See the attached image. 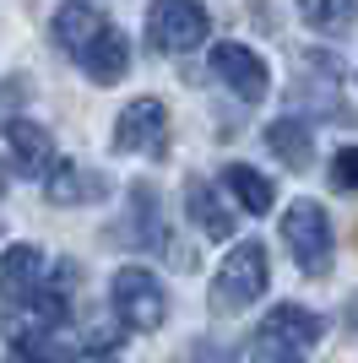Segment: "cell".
Masks as SVG:
<instances>
[{
  "label": "cell",
  "instance_id": "6da1fadb",
  "mask_svg": "<svg viewBox=\"0 0 358 363\" xmlns=\"http://www.w3.org/2000/svg\"><path fill=\"white\" fill-rule=\"evenodd\" d=\"M320 315H310L304 303H277L261 331H255V352L250 363H304L315 347H320Z\"/></svg>",
  "mask_w": 358,
  "mask_h": 363
},
{
  "label": "cell",
  "instance_id": "7a4b0ae2",
  "mask_svg": "<svg viewBox=\"0 0 358 363\" xmlns=\"http://www.w3.org/2000/svg\"><path fill=\"white\" fill-rule=\"evenodd\" d=\"M261 293H266V244L244 239L239 250H228L223 272L212 282V309H217V315H239V309H250Z\"/></svg>",
  "mask_w": 358,
  "mask_h": 363
},
{
  "label": "cell",
  "instance_id": "3957f363",
  "mask_svg": "<svg viewBox=\"0 0 358 363\" xmlns=\"http://www.w3.org/2000/svg\"><path fill=\"white\" fill-rule=\"evenodd\" d=\"M283 244L293 250V260H298V272L304 277H326L331 272V217H326V206H315V201H293L283 212Z\"/></svg>",
  "mask_w": 358,
  "mask_h": 363
},
{
  "label": "cell",
  "instance_id": "277c9868",
  "mask_svg": "<svg viewBox=\"0 0 358 363\" xmlns=\"http://www.w3.org/2000/svg\"><path fill=\"white\" fill-rule=\"evenodd\" d=\"M207 6L201 0H152L147 6V44L158 55H190L207 44Z\"/></svg>",
  "mask_w": 358,
  "mask_h": 363
},
{
  "label": "cell",
  "instance_id": "5b68a950",
  "mask_svg": "<svg viewBox=\"0 0 358 363\" xmlns=\"http://www.w3.org/2000/svg\"><path fill=\"white\" fill-rule=\"evenodd\" d=\"M109 298H114V315L125 331H158L168 320V293L147 266H119Z\"/></svg>",
  "mask_w": 358,
  "mask_h": 363
},
{
  "label": "cell",
  "instance_id": "8992f818",
  "mask_svg": "<svg viewBox=\"0 0 358 363\" xmlns=\"http://www.w3.org/2000/svg\"><path fill=\"white\" fill-rule=\"evenodd\" d=\"M114 147L119 152H147V157H163L168 152V108L158 98H136V104L119 108L114 125Z\"/></svg>",
  "mask_w": 358,
  "mask_h": 363
},
{
  "label": "cell",
  "instance_id": "52a82bcc",
  "mask_svg": "<svg viewBox=\"0 0 358 363\" xmlns=\"http://www.w3.org/2000/svg\"><path fill=\"white\" fill-rule=\"evenodd\" d=\"M212 76L223 82V87H234L244 104H261L271 92V71L261 55H250L244 44H217L212 49Z\"/></svg>",
  "mask_w": 358,
  "mask_h": 363
},
{
  "label": "cell",
  "instance_id": "ba28073f",
  "mask_svg": "<svg viewBox=\"0 0 358 363\" xmlns=\"http://www.w3.org/2000/svg\"><path fill=\"white\" fill-rule=\"evenodd\" d=\"M49 206H82V201H104L109 196V174L82 163H55V174L44 179Z\"/></svg>",
  "mask_w": 358,
  "mask_h": 363
},
{
  "label": "cell",
  "instance_id": "9c48e42d",
  "mask_svg": "<svg viewBox=\"0 0 358 363\" xmlns=\"http://www.w3.org/2000/svg\"><path fill=\"white\" fill-rule=\"evenodd\" d=\"M76 60H82V71L92 76V82H119V76H125V65H131V44H125V33L114 28V22H104V28L92 33V44L82 49V55H76Z\"/></svg>",
  "mask_w": 358,
  "mask_h": 363
},
{
  "label": "cell",
  "instance_id": "30bf717a",
  "mask_svg": "<svg viewBox=\"0 0 358 363\" xmlns=\"http://www.w3.org/2000/svg\"><path fill=\"white\" fill-rule=\"evenodd\" d=\"M55 163V136L38 120H11V174L16 179H38Z\"/></svg>",
  "mask_w": 358,
  "mask_h": 363
},
{
  "label": "cell",
  "instance_id": "8fae6325",
  "mask_svg": "<svg viewBox=\"0 0 358 363\" xmlns=\"http://www.w3.org/2000/svg\"><path fill=\"white\" fill-rule=\"evenodd\" d=\"M44 255H38V244H11L6 250V260H0V293H6V303H22L38 282H44Z\"/></svg>",
  "mask_w": 358,
  "mask_h": 363
},
{
  "label": "cell",
  "instance_id": "7c38bea8",
  "mask_svg": "<svg viewBox=\"0 0 358 363\" xmlns=\"http://www.w3.org/2000/svg\"><path fill=\"white\" fill-rule=\"evenodd\" d=\"M266 147L283 157L288 168H304L315 163V130H310V120H271L266 125Z\"/></svg>",
  "mask_w": 358,
  "mask_h": 363
},
{
  "label": "cell",
  "instance_id": "4fadbf2b",
  "mask_svg": "<svg viewBox=\"0 0 358 363\" xmlns=\"http://www.w3.org/2000/svg\"><path fill=\"white\" fill-rule=\"evenodd\" d=\"M185 212L201 223L207 239H228V233H234V212L217 201V190H212L207 179H185Z\"/></svg>",
  "mask_w": 358,
  "mask_h": 363
},
{
  "label": "cell",
  "instance_id": "5bb4252c",
  "mask_svg": "<svg viewBox=\"0 0 358 363\" xmlns=\"http://www.w3.org/2000/svg\"><path fill=\"white\" fill-rule=\"evenodd\" d=\"M104 28V16L92 11L87 0H65L60 6V16H55V44L65 49V55H82V49L92 44V33Z\"/></svg>",
  "mask_w": 358,
  "mask_h": 363
},
{
  "label": "cell",
  "instance_id": "9a60e30c",
  "mask_svg": "<svg viewBox=\"0 0 358 363\" xmlns=\"http://www.w3.org/2000/svg\"><path fill=\"white\" fill-rule=\"evenodd\" d=\"M76 352L55 342V325H28L11 336V363H71Z\"/></svg>",
  "mask_w": 358,
  "mask_h": 363
},
{
  "label": "cell",
  "instance_id": "2e32d148",
  "mask_svg": "<svg viewBox=\"0 0 358 363\" xmlns=\"http://www.w3.org/2000/svg\"><path fill=\"white\" fill-rule=\"evenodd\" d=\"M228 190L239 196V206L244 212H271V179H261L250 163H228Z\"/></svg>",
  "mask_w": 358,
  "mask_h": 363
},
{
  "label": "cell",
  "instance_id": "e0dca14e",
  "mask_svg": "<svg viewBox=\"0 0 358 363\" xmlns=\"http://www.w3.org/2000/svg\"><path fill=\"white\" fill-rule=\"evenodd\" d=\"M298 16H304L310 28L331 33V28H347L358 16V0H298Z\"/></svg>",
  "mask_w": 358,
  "mask_h": 363
},
{
  "label": "cell",
  "instance_id": "ac0fdd59",
  "mask_svg": "<svg viewBox=\"0 0 358 363\" xmlns=\"http://www.w3.org/2000/svg\"><path fill=\"white\" fill-rule=\"evenodd\" d=\"M131 217H136V228H141L147 244H168L163 223H158V190L152 184H131Z\"/></svg>",
  "mask_w": 358,
  "mask_h": 363
},
{
  "label": "cell",
  "instance_id": "d6986e66",
  "mask_svg": "<svg viewBox=\"0 0 358 363\" xmlns=\"http://www.w3.org/2000/svg\"><path fill=\"white\" fill-rule=\"evenodd\" d=\"M331 184H337V190H358V147L337 152V163H331Z\"/></svg>",
  "mask_w": 358,
  "mask_h": 363
},
{
  "label": "cell",
  "instance_id": "ffe728a7",
  "mask_svg": "<svg viewBox=\"0 0 358 363\" xmlns=\"http://www.w3.org/2000/svg\"><path fill=\"white\" fill-rule=\"evenodd\" d=\"M22 98H28V87H22V82H0V130H6V114H16V108H22Z\"/></svg>",
  "mask_w": 358,
  "mask_h": 363
},
{
  "label": "cell",
  "instance_id": "44dd1931",
  "mask_svg": "<svg viewBox=\"0 0 358 363\" xmlns=\"http://www.w3.org/2000/svg\"><path fill=\"white\" fill-rule=\"evenodd\" d=\"M201 363H234V352H223V347H201Z\"/></svg>",
  "mask_w": 358,
  "mask_h": 363
},
{
  "label": "cell",
  "instance_id": "7402d4cb",
  "mask_svg": "<svg viewBox=\"0 0 358 363\" xmlns=\"http://www.w3.org/2000/svg\"><path fill=\"white\" fill-rule=\"evenodd\" d=\"M347 320H353V325H358V293H353V298H347Z\"/></svg>",
  "mask_w": 358,
  "mask_h": 363
},
{
  "label": "cell",
  "instance_id": "603a6c76",
  "mask_svg": "<svg viewBox=\"0 0 358 363\" xmlns=\"http://www.w3.org/2000/svg\"><path fill=\"white\" fill-rule=\"evenodd\" d=\"M0 184H6V179H0Z\"/></svg>",
  "mask_w": 358,
  "mask_h": 363
}]
</instances>
